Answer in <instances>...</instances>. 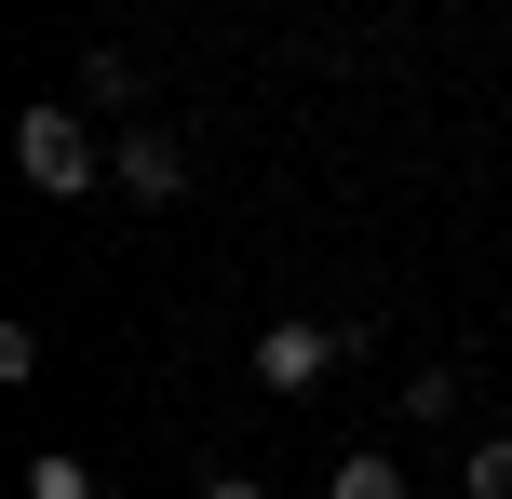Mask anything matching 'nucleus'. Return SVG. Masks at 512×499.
<instances>
[{"label": "nucleus", "instance_id": "obj_8", "mask_svg": "<svg viewBox=\"0 0 512 499\" xmlns=\"http://www.w3.org/2000/svg\"><path fill=\"white\" fill-rule=\"evenodd\" d=\"M405 419H459V365H405Z\"/></svg>", "mask_w": 512, "mask_h": 499}, {"label": "nucleus", "instance_id": "obj_5", "mask_svg": "<svg viewBox=\"0 0 512 499\" xmlns=\"http://www.w3.org/2000/svg\"><path fill=\"white\" fill-rule=\"evenodd\" d=\"M27 499H108V486H95V473H81V459H68V446H41V459H27Z\"/></svg>", "mask_w": 512, "mask_h": 499}, {"label": "nucleus", "instance_id": "obj_7", "mask_svg": "<svg viewBox=\"0 0 512 499\" xmlns=\"http://www.w3.org/2000/svg\"><path fill=\"white\" fill-rule=\"evenodd\" d=\"M81 108H135V54H81Z\"/></svg>", "mask_w": 512, "mask_h": 499}, {"label": "nucleus", "instance_id": "obj_10", "mask_svg": "<svg viewBox=\"0 0 512 499\" xmlns=\"http://www.w3.org/2000/svg\"><path fill=\"white\" fill-rule=\"evenodd\" d=\"M445 499H459V486H445Z\"/></svg>", "mask_w": 512, "mask_h": 499}, {"label": "nucleus", "instance_id": "obj_2", "mask_svg": "<svg viewBox=\"0 0 512 499\" xmlns=\"http://www.w3.org/2000/svg\"><path fill=\"white\" fill-rule=\"evenodd\" d=\"M108 176H122L135 203H189V135L176 122H122L108 135Z\"/></svg>", "mask_w": 512, "mask_h": 499}, {"label": "nucleus", "instance_id": "obj_9", "mask_svg": "<svg viewBox=\"0 0 512 499\" xmlns=\"http://www.w3.org/2000/svg\"><path fill=\"white\" fill-rule=\"evenodd\" d=\"M189 499H270V486H256V473H203V486H189Z\"/></svg>", "mask_w": 512, "mask_h": 499}, {"label": "nucleus", "instance_id": "obj_1", "mask_svg": "<svg viewBox=\"0 0 512 499\" xmlns=\"http://www.w3.org/2000/svg\"><path fill=\"white\" fill-rule=\"evenodd\" d=\"M14 176L41 189V203H81V189L108 176V149L81 135V108H27V122H14Z\"/></svg>", "mask_w": 512, "mask_h": 499}, {"label": "nucleus", "instance_id": "obj_6", "mask_svg": "<svg viewBox=\"0 0 512 499\" xmlns=\"http://www.w3.org/2000/svg\"><path fill=\"white\" fill-rule=\"evenodd\" d=\"M459 499H512V432H486V446L459 459Z\"/></svg>", "mask_w": 512, "mask_h": 499}, {"label": "nucleus", "instance_id": "obj_4", "mask_svg": "<svg viewBox=\"0 0 512 499\" xmlns=\"http://www.w3.org/2000/svg\"><path fill=\"white\" fill-rule=\"evenodd\" d=\"M324 499H418V486H405V459H391V446H351V459L324 473Z\"/></svg>", "mask_w": 512, "mask_h": 499}, {"label": "nucleus", "instance_id": "obj_3", "mask_svg": "<svg viewBox=\"0 0 512 499\" xmlns=\"http://www.w3.org/2000/svg\"><path fill=\"white\" fill-rule=\"evenodd\" d=\"M324 378H337V324H270V338H256V392L310 405Z\"/></svg>", "mask_w": 512, "mask_h": 499}]
</instances>
